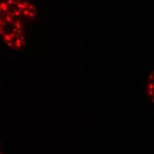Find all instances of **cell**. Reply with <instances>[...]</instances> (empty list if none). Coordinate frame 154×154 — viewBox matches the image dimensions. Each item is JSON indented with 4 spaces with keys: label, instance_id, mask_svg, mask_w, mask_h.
<instances>
[{
    "label": "cell",
    "instance_id": "cell-1",
    "mask_svg": "<svg viewBox=\"0 0 154 154\" xmlns=\"http://www.w3.org/2000/svg\"><path fill=\"white\" fill-rule=\"evenodd\" d=\"M37 16L36 6L28 0H0V41L12 51L27 44V31Z\"/></svg>",
    "mask_w": 154,
    "mask_h": 154
},
{
    "label": "cell",
    "instance_id": "cell-2",
    "mask_svg": "<svg viewBox=\"0 0 154 154\" xmlns=\"http://www.w3.org/2000/svg\"><path fill=\"white\" fill-rule=\"evenodd\" d=\"M146 93L148 95V97L152 102L153 101V73H152V75L149 77V81L146 84Z\"/></svg>",
    "mask_w": 154,
    "mask_h": 154
}]
</instances>
